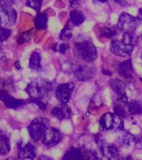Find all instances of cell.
<instances>
[{
    "label": "cell",
    "instance_id": "obj_16",
    "mask_svg": "<svg viewBox=\"0 0 142 160\" xmlns=\"http://www.w3.org/2000/svg\"><path fill=\"white\" fill-rule=\"evenodd\" d=\"M63 160H85L83 152L76 148H71L64 154Z\"/></svg>",
    "mask_w": 142,
    "mask_h": 160
},
{
    "label": "cell",
    "instance_id": "obj_19",
    "mask_svg": "<svg viewBox=\"0 0 142 160\" xmlns=\"http://www.w3.org/2000/svg\"><path fill=\"white\" fill-rule=\"evenodd\" d=\"M122 41L128 44L131 45V47H135V45L138 43V36L134 32H126L123 34V38Z\"/></svg>",
    "mask_w": 142,
    "mask_h": 160
},
{
    "label": "cell",
    "instance_id": "obj_39",
    "mask_svg": "<svg viewBox=\"0 0 142 160\" xmlns=\"http://www.w3.org/2000/svg\"><path fill=\"white\" fill-rule=\"evenodd\" d=\"M106 1H108V0H94V2H100V3H104Z\"/></svg>",
    "mask_w": 142,
    "mask_h": 160
},
{
    "label": "cell",
    "instance_id": "obj_23",
    "mask_svg": "<svg viewBox=\"0 0 142 160\" xmlns=\"http://www.w3.org/2000/svg\"><path fill=\"white\" fill-rule=\"evenodd\" d=\"M11 146L8 137L5 135H0V154L6 155L10 152Z\"/></svg>",
    "mask_w": 142,
    "mask_h": 160
},
{
    "label": "cell",
    "instance_id": "obj_12",
    "mask_svg": "<svg viewBox=\"0 0 142 160\" xmlns=\"http://www.w3.org/2000/svg\"><path fill=\"white\" fill-rule=\"evenodd\" d=\"M96 74V68L89 66H80L75 71V75L79 81H87Z\"/></svg>",
    "mask_w": 142,
    "mask_h": 160
},
{
    "label": "cell",
    "instance_id": "obj_3",
    "mask_svg": "<svg viewBox=\"0 0 142 160\" xmlns=\"http://www.w3.org/2000/svg\"><path fill=\"white\" fill-rule=\"evenodd\" d=\"M47 128H49V121H47V119L42 117L34 119L28 127L30 138L34 142H38L41 138H43Z\"/></svg>",
    "mask_w": 142,
    "mask_h": 160
},
{
    "label": "cell",
    "instance_id": "obj_29",
    "mask_svg": "<svg viewBox=\"0 0 142 160\" xmlns=\"http://www.w3.org/2000/svg\"><path fill=\"white\" fill-rule=\"evenodd\" d=\"M43 0H26V5L34 10L39 11L42 7Z\"/></svg>",
    "mask_w": 142,
    "mask_h": 160
},
{
    "label": "cell",
    "instance_id": "obj_1",
    "mask_svg": "<svg viewBox=\"0 0 142 160\" xmlns=\"http://www.w3.org/2000/svg\"><path fill=\"white\" fill-rule=\"evenodd\" d=\"M75 53L77 58L87 63H92L97 59L98 52L96 47L88 40L77 41L75 42Z\"/></svg>",
    "mask_w": 142,
    "mask_h": 160
},
{
    "label": "cell",
    "instance_id": "obj_34",
    "mask_svg": "<svg viewBox=\"0 0 142 160\" xmlns=\"http://www.w3.org/2000/svg\"><path fill=\"white\" fill-rule=\"evenodd\" d=\"M15 1V0H0V5H2V4H12Z\"/></svg>",
    "mask_w": 142,
    "mask_h": 160
},
{
    "label": "cell",
    "instance_id": "obj_13",
    "mask_svg": "<svg viewBox=\"0 0 142 160\" xmlns=\"http://www.w3.org/2000/svg\"><path fill=\"white\" fill-rule=\"evenodd\" d=\"M0 100H2L7 107L14 108V109L18 108L25 103L24 100L18 99L10 96V94L5 90H0Z\"/></svg>",
    "mask_w": 142,
    "mask_h": 160
},
{
    "label": "cell",
    "instance_id": "obj_17",
    "mask_svg": "<svg viewBox=\"0 0 142 160\" xmlns=\"http://www.w3.org/2000/svg\"><path fill=\"white\" fill-rule=\"evenodd\" d=\"M109 85L117 95H119L120 97L125 95L127 83L125 81H123V80H119V79H116V78L111 79L109 81Z\"/></svg>",
    "mask_w": 142,
    "mask_h": 160
},
{
    "label": "cell",
    "instance_id": "obj_28",
    "mask_svg": "<svg viewBox=\"0 0 142 160\" xmlns=\"http://www.w3.org/2000/svg\"><path fill=\"white\" fill-rule=\"evenodd\" d=\"M11 30L0 25V42H2L4 41H6L10 36H11Z\"/></svg>",
    "mask_w": 142,
    "mask_h": 160
},
{
    "label": "cell",
    "instance_id": "obj_14",
    "mask_svg": "<svg viewBox=\"0 0 142 160\" xmlns=\"http://www.w3.org/2000/svg\"><path fill=\"white\" fill-rule=\"evenodd\" d=\"M51 115L58 120H67L72 116V111L67 104L61 103V105L55 106L51 110Z\"/></svg>",
    "mask_w": 142,
    "mask_h": 160
},
{
    "label": "cell",
    "instance_id": "obj_27",
    "mask_svg": "<svg viewBox=\"0 0 142 160\" xmlns=\"http://www.w3.org/2000/svg\"><path fill=\"white\" fill-rule=\"evenodd\" d=\"M83 154L85 160H100V155L92 150H84Z\"/></svg>",
    "mask_w": 142,
    "mask_h": 160
},
{
    "label": "cell",
    "instance_id": "obj_24",
    "mask_svg": "<svg viewBox=\"0 0 142 160\" xmlns=\"http://www.w3.org/2000/svg\"><path fill=\"white\" fill-rule=\"evenodd\" d=\"M118 31H120L118 29V27H114V26H105L102 29L101 33H102V36H103L104 38H108V39H113L114 37L117 36Z\"/></svg>",
    "mask_w": 142,
    "mask_h": 160
},
{
    "label": "cell",
    "instance_id": "obj_31",
    "mask_svg": "<svg viewBox=\"0 0 142 160\" xmlns=\"http://www.w3.org/2000/svg\"><path fill=\"white\" fill-rule=\"evenodd\" d=\"M56 49L58 52H60V53H65L68 49H69V44L63 42V43H60V44H56Z\"/></svg>",
    "mask_w": 142,
    "mask_h": 160
},
{
    "label": "cell",
    "instance_id": "obj_20",
    "mask_svg": "<svg viewBox=\"0 0 142 160\" xmlns=\"http://www.w3.org/2000/svg\"><path fill=\"white\" fill-rule=\"evenodd\" d=\"M29 68L34 71H39L41 68V55L39 52L35 51L31 54L29 59Z\"/></svg>",
    "mask_w": 142,
    "mask_h": 160
},
{
    "label": "cell",
    "instance_id": "obj_4",
    "mask_svg": "<svg viewBox=\"0 0 142 160\" xmlns=\"http://www.w3.org/2000/svg\"><path fill=\"white\" fill-rule=\"evenodd\" d=\"M123 127V120L120 116L112 113H105L100 120L101 130H113Z\"/></svg>",
    "mask_w": 142,
    "mask_h": 160
},
{
    "label": "cell",
    "instance_id": "obj_6",
    "mask_svg": "<svg viewBox=\"0 0 142 160\" xmlns=\"http://www.w3.org/2000/svg\"><path fill=\"white\" fill-rule=\"evenodd\" d=\"M17 19L16 10L10 4L0 5V25L8 27L15 24Z\"/></svg>",
    "mask_w": 142,
    "mask_h": 160
},
{
    "label": "cell",
    "instance_id": "obj_9",
    "mask_svg": "<svg viewBox=\"0 0 142 160\" xmlns=\"http://www.w3.org/2000/svg\"><path fill=\"white\" fill-rule=\"evenodd\" d=\"M110 51L120 57H129L134 51V47L126 44L123 41L115 40L110 43Z\"/></svg>",
    "mask_w": 142,
    "mask_h": 160
},
{
    "label": "cell",
    "instance_id": "obj_2",
    "mask_svg": "<svg viewBox=\"0 0 142 160\" xmlns=\"http://www.w3.org/2000/svg\"><path fill=\"white\" fill-rule=\"evenodd\" d=\"M53 88V83L47 79H36L30 82L25 91L33 99H40L45 97Z\"/></svg>",
    "mask_w": 142,
    "mask_h": 160
},
{
    "label": "cell",
    "instance_id": "obj_36",
    "mask_svg": "<svg viewBox=\"0 0 142 160\" xmlns=\"http://www.w3.org/2000/svg\"><path fill=\"white\" fill-rule=\"evenodd\" d=\"M38 160H52V159L50 158V157H47V156H45V155H42V156H40L38 158Z\"/></svg>",
    "mask_w": 142,
    "mask_h": 160
},
{
    "label": "cell",
    "instance_id": "obj_22",
    "mask_svg": "<svg viewBox=\"0 0 142 160\" xmlns=\"http://www.w3.org/2000/svg\"><path fill=\"white\" fill-rule=\"evenodd\" d=\"M70 19L73 22L75 25H80L82 22L85 20V17L82 14L80 11L77 10H73L70 14Z\"/></svg>",
    "mask_w": 142,
    "mask_h": 160
},
{
    "label": "cell",
    "instance_id": "obj_15",
    "mask_svg": "<svg viewBox=\"0 0 142 160\" xmlns=\"http://www.w3.org/2000/svg\"><path fill=\"white\" fill-rule=\"evenodd\" d=\"M18 157L21 159L33 160L35 157H36V148H35V147L30 143L24 145L23 147H19Z\"/></svg>",
    "mask_w": 142,
    "mask_h": 160
},
{
    "label": "cell",
    "instance_id": "obj_37",
    "mask_svg": "<svg viewBox=\"0 0 142 160\" xmlns=\"http://www.w3.org/2000/svg\"><path fill=\"white\" fill-rule=\"evenodd\" d=\"M138 18L142 21V8L139 9V11H138Z\"/></svg>",
    "mask_w": 142,
    "mask_h": 160
},
{
    "label": "cell",
    "instance_id": "obj_11",
    "mask_svg": "<svg viewBox=\"0 0 142 160\" xmlns=\"http://www.w3.org/2000/svg\"><path fill=\"white\" fill-rule=\"evenodd\" d=\"M117 71L119 74L126 80V81H133L134 79V68L132 64V59H128L118 65Z\"/></svg>",
    "mask_w": 142,
    "mask_h": 160
},
{
    "label": "cell",
    "instance_id": "obj_40",
    "mask_svg": "<svg viewBox=\"0 0 142 160\" xmlns=\"http://www.w3.org/2000/svg\"><path fill=\"white\" fill-rule=\"evenodd\" d=\"M140 58H141V60H142V52H141V54H140Z\"/></svg>",
    "mask_w": 142,
    "mask_h": 160
},
{
    "label": "cell",
    "instance_id": "obj_32",
    "mask_svg": "<svg viewBox=\"0 0 142 160\" xmlns=\"http://www.w3.org/2000/svg\"><path fill=\"white\" fill-rule=\"evenodd\" d=\"M32 101L34 102V103H36L41 109H43V110H45V108H46V106H45V104H44L42 101H40L39 99H32Z\"/></svg>",
    "mask_w": 142,
    "mask_h": 160
},
{
    "label": "cell",
    "instance_id": "obj_30",
    "mask_svg": "<svg viewBox=\"0 0 142 160\" xmlns=\"http://www.w3.org/2000/svg\"><path fill=\"white\" fill-rule=\"evenodd\" d=\"M114 111H115V114H116V115L120 116L121 118H122V117H124V116L126 115V113H127L126 108L122 107L121 105L115 106V107H114Z\"/></svg>",
    "mask_w": 142,
    "mask_h": 160
},
{
    "label": "cell",
    "instance_id": "obj_41",
    "mask_svg": "<svg viewBox=\"0 0 142 160\" xmlns=\"http://www.w3.org/2000/svg\"><path fill=\"white\" fill-rule=\"evenodd\" d=\"M141 39H142V34H141Z\"/></svg>",
    "mask_w": 142,
    "mask_h": 160
},
{
    "label": "cell",
    "instance_id": "obj_21",
    "mask_svg": "<svg viewBox=\"0 0 142 160\" xmlns=\"http://www.w3.org/2000/svg\"><path fill=\"white\" fill-rule=\"evenodd\" d=\"M47 21H49V18H47L45 14L38 13L34 20L35 27L37 29H45L47 26Z\"/></svg>",
    "mask_w": 142,
    "mask_h": 160
},
{
    "label": "cell",
    "instance_id": "obj_25",
    "mask_svg": "<svg viewBox=\"0 0 142 160\" xmlns=\"http://www.w3.org/2000/svg\"><path fill=\"white\" fill-rule=\"evenodd\" d=\"M137 140L135 137L129 132H126L122 136V144L127 147H133L136 144Z\"/></svg>",
    "mask_w": 142,
    "mask_h": 160
},
{
    "label": "cell",
    "instance_id": "obj_10",
    "mask_svg": "<svg viewBox=\"0 0 142 160\" xmlns=\"http://www.w3.org/2000/svg\"><path fill=\"white\" fill-rule=\"evenodd\" d=\"M102 160H119L120 152L117 146L113 144H104L100 147Z\"/></svg>",
    "mask_w": 142,
    "mask_h": 160
},
{
    "label": "cell",
    "instance_id": "obj_8",
    "mask_svg": "<svg viewBox=\"0 0 142 160\" xmlns=\"http://www.w3.org/2000/svg\"><path fill=\"white\" fill-rule=\"evenodd\" d=\"M61 139L62 134L60 131L54 128H49L43 136V143L47 148H52L60 142Z\"/></svg>",
    "mask_w": 142,
    "mask_h": 160
},
{
    "label": "cell",
    "instance_id": "obj_18",
    "mask_svg": "<svg viewBox=\"0 0 142 160\" xmlns=\"http://www.w3.org/2000/svg\"><path fill=\"white\" fill-rule=\"evenodd\" d=\"M126 111L132 115H138L142 113V103L137 100H132L126 103Z\"/></svg>",
    "mask_w": 142,
    "mask_h": 160
},
{
    "label": "cell",
    "instance_id": "obj_5",
    "mask_svg": "<svg viewBox=\"0 0 142 160\" xmlns=\"http://www.w3.org/2000/svg\"><path fill=\"white\" fill-rule=\"evenodd\" d=\"M140 19L138 18H134L129 14L123 13L118 19L117 27L120 31L126 32H134L140 23Z\"/></svg>",
    "mask_w": 142,
    "mask_h": 160
},
{
    "label": "cell",
    "instance_id": "obj_7",
    "mask_svg": "<svg viewBox=\"0 0 142 160\" xmlns=\"http://www.w3.org/2000/svg\"><path fill=\"white\" fill-rule=\"evenodd\" d=\"M75 84L73 82H68V83H63L58 85L56 90H55V96L57 99L63 104L68 103V101L71 98L72 93L74 91Z\"/></svg>",
    "mask_w": 142,
    "mask_h": 160
},
{
    "label": "cell",
    "instance_id": "obj_35",
    "mask_svg": "<svg viewBox=\"0 0 142 160\" xmlns=\"http://www.w3.org/2000/svg\"><path fill=\"white\" fill-rule=\"evenodd\" d=\"M69 2H70L71 6H76V5H78L79 0H69Z\"/></svg>",
    "mask_w": 142,
    "mask_h": 160
},
{
    "label": "cell",
    "instance_id": "obj_26",
    "mask_svg": "<svg viewBox=\"0 0 142 160\" xmlns=\"http://www.w3.org/2000/svg\"><path fill=\"white\" fill-rule=\"evenodd\" d=\"M72 37H73V29L71 27H69L68 25H66L62 29L60 35H59V39L65 42V41H69Z\"/></svg>",
    "mask_w": 142,
    "mask_h": 160
},
{
    "label": "cell",
    "instance_id": "obj_38",
    "mask_svg": "<svg viewBox=\"0 0 142 160\" xmlns=\"http://www.w3.org/2000/svg\"><path fill=\"white\" fill-rule=\"evenodd\" d=\"M6 160H24V159H21V158H15V157H9L8 159H6Z\"/></svg>",
    "mask_w": 142,
    "mask_h": 160
},
{
    "label": "cell",
    "instance_id": "obj_33",
    "mask_svg": "<svg viewBox=\"0 0 142 160\" xmlns=\"http://www.w3.org/2000/svg\"><path fill=\"white\" fill-rule=\"evenodd\" d=\"M114 1L121 6H127L128 5V0H114Z\"/></svg>",
    "mask_w": 142,
    "mask_h": 160
}]
</instances>
